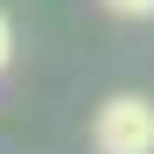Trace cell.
I'll list each match as a JSON object with an SVG mask.
<instances>
[{
	"label": "cell",
	"mask_w": 154,
	"mask_h": 154,
	"mask_svg": "<svg viewBox=\"0 0 154 154\" xmlns=\"http://www.w3.org/2000/svg\"><path fill=\"white\" fill-rule=\"evenodd\" d=\"M91 154H154V98L112 91L91 112Z\"/></svg>",
	"instance_id": "6da1fadb"
},
{
	"label": "cell",
	"mask_w": 154,
	"mask_h": 154,
	"mask_svg": "<svg viewBox=\"0 0 154 154\" xmlns=\"http://www.w3.org/2000/svg\"><path fill=\"white\" fill-rule=\"evenodd\" d=\"M105 14H119V21H147L154 14V0H98Z\"/></svg>",
	"instance_id": "7a4b0ae2"
},
{
	"label": "cell",
	"mask_w": 154,
	"mask_h": 154,
	"mask_svg": "<svg viewBox=\"0 0 154 154\" xmlns=\"http://www.w3.org/2000/svg\"><path fill=\"white\" fill-rule=\"evenodd\" d=\"M14 63V28H7V14H0V70Z\"/></svg>",
	"instance_id": "3957f363"
}]
</instances>
